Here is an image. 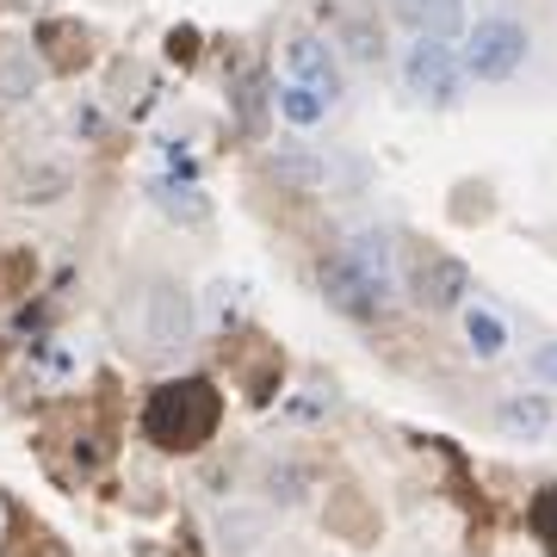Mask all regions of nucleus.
<instances>
[{
	"mask_svg": "<svg viewBox=\"0 0 557 557\" xmlns=\"http://www.w3.org/2000/svg\"><path fill=\"white\" fill-rule=\"evenodd\" d=\"M44 75H50V69H44V57L32 44H7V50H0V100L7 106H25L44 87Z\"/></svg>",
	"mask_w": 557,
	"mask_h": 557,
	"instance_id": "9",
	"label": "nucleus"
},
{
	"mask_svg": "<svg viewBox=\"0 0 557 557\" xmlns=\"http://www.w3.org/2000/svg\"><path fill=\"white\" fill-rule=\"evenodd\" d=\"M317 278H322V298L335 304L341 317H354V322H379L391 304H397V292H384L372 273H359L354 260H347V248H335V255H322V267H317Z\"/></svg>",
	"mask_w": 557,
	"mask_h": 557,
	"instance_id": "4",
	"label": "nucleus"
},
{
	"mask_svg": "<svg viewBox=\"0 0 557 557\" xmlns=\"http://www.w3.org/2000/svg\"><path fill=\"white\" fill-rule=\"evenodd\" d=\"M285 81H304V87H310V94H322L329 106H341V94H347L335 44L310 38V32H298V38L285 44Z\"/></svg>",
	"mask_w": 557,
	"mask_h": 557,
	"instance_id": "5",
	"label": "nucleus"
},
{
	"mask_svg": "<svg viewBox=\"0 0 557 557\" xmlns=\"http://www.w3.org/2000/svg\"><path fill=\"white\" fill-rule=\"evenodd\" d=\"M32 50L44 57V69H50V75H75V69H87V62H94V38H87L75 20H44Z\"/></svg>",
	"mask_w": 557,
	"mask_h": 557,
	"instance_id": "7",
	"label": "nucleus"
},
{
	"mask_svg": "<svg viewBox=\"0 0 557 557\" xmlns=\"http://www.w3.org/2000/svg\"><path fill=\"white\" fill-rule=\"evenodd\" d=\"M465 354L471 359H502L508 354V322L496 317V310H483V304H465Z\"/></svg>",
	"mask_w": 557,
	"mask_h": 557,
	"instance_id": "14",
	"label": "nucleus"
},
{
	"mask_svg": "<svg viewBox=\"0 0 557 557\" xmlns=\"http://www.w3.org/2000/svg\"><path fill=\"white\" fill-rule=\"evenodd\" d=\"M149 193H156V205L168 211V218H180V223H205L211 218V199L199 193V180L161 174V180H149Z\"/></svg>",
	"mask_w": 557,
	"mask_h": 557,
	"instance_id": "13",
	"label": "nucleus"
},
{
	"mask_svg": "<svg viewBox=\"0 0 557 557\" xmlns=\"http://www.w3.org/2000/svg\"><path fill=\"white\" fill-rule=\"evenodd\" d=\"M273 112L292 124V131H310V124H322L335 106L322 100V94H310L304 81H278V87H273Z\"/></svg>",
	"mask_w": 557,
	"mask_h": 557,
	"instance_id": "15",
	"label": "nucleus"
},
{
	"mask_svg": "<svg viewBox=\"0 0 557 557\" xmlns=\"http://www.w3.org/2000/svg\"><path fill=\"white\" fill-rule=\"evenodd\" d=\"M533 533L545 539V552L557 557V483H552V490H539V502H533Z\"/></svg>",
	"mask_w": 557,
	"mask_h": 557,
	"instance_id": "18",
	"label": "nucleus"
},
{
	"mask_svg": "<svg viewBox=\"0 0 557 557\" xmlns=\"http://www.w3.org/2000/svg\"><path fill=\"white\" fill-rule=\"evenodd\" d=\"M218 421H223V397L211 379H168L143 403V440L161 446V453H199V446H211Z\"/></svg>",
	"mask_w": 557,
	"mask_h": 557,
	"instance_id": "1",
	"label": "nucleus"
},
{
	"mask_svg": "<svg viewBox=\"0 0 557 557\" xmlns=\"http://www.w3.org/2000/svg\"><path fill=\"white\" fill-rule=\"evenodd\" d=\"M38 285V255L32 248H0V304L25 298Z\"/></svg>",
	"mask_w": 557,
	"mask_h": 557,
	"instance_id": "16",
	"label": "nucleus"
},
{
	"mask_svg": "<svg viewBox=\"0 0 557 557\" xmlns=\"http://www.w3.org/2000/svg\"><path fill=\"white\" fill-rule=\"evenodd\" d=\"M379 32H372V25L366 20H347V57H359V62H379Z\"/></svg>",
	"mask_w": 557,
	"mask_h": 557,
	"instance_id": "19",
	"label": "nucleus"
},
{
	"mask_svg": "<svg viewBox=\"0 0 557 557\" xmlns=\"http://www.w3.org/2000/svg\"><path fill=\"white\" fill-rule=\"evenodd\" d=\"M533 57V32L508 13H490L478 20L465 38H458V62H465V81H483V87H496V81H515Z\"/></svg>",
	"mask_w": 557,
	"mask_h": 557,
	"instance_id": "2",
	"label": "nucleus"
},
{
	"mask_svg": "<svg viewBox=\"0 0 557 557\" xmlns=\"http://www.w3.org/2000/svg\"><path fill=\"white\" fill-rule=\"evenodd\" d=\"M347 260H354L359 273L379 278L384 292H397V242H391V230H359L347 242Z\"/></svg>",
	"mask_w": 557,
	"mask_h": 557,
	"instance_id": "12",
	"label": "nucleus"
},
{
	"mask_svg": "<svg viewBox=\"0 0 557 557\" xmlns=\"http://www.w3.org/2000/svg\"><path fill=\"white\" fill-rule=\"evenodd\" d=\"M403 87L416 94L421 106H458L465 100V62H458V44L446 38H409L403 50Z\"/></svg>",
	"mask_w": 557,
	"mask_h": 557,
	"instance_id": "3",
	"label": "nucleus"
},
{
	"mask_svg": "<svg viewBox=\"0 0 557 557\" xmlns=\"http://www.w3.org/2000/svg\"><path fill=\"white\" fill-rule=\"evenodd\" d=\"M552 421H557V409H552V397H539V391H508V397L496 403V428L508 440H545L552 434Z\"/></svg>",
	"mask_w": 557,
	"mask_h": 557,
	"instance_id": "8",
	"label": "nucleus"
},
{
	"mask_svg": "<svg viewBox=\"0 0 557 557\" xmlns=\"http://www.w3.org/2000/svg\"><path fill=\"white\" fill-rule=\"evenodd\" d=\"M193 32H168V57H180V62H193Z\"/></svg>",
	"mask_w": 557,
	"mask_h": 557,
	"instance_id": "21",
	"label": "nucleus"
},
{
	"mask_svg": "<svg viewBox=\"0 0 557 557\" xmlns=\"http://www.w3.org/2000/svg\"><path fill=\"white\" fill-rule=\"evenodd\" d=\"M409 285H416V304L421 310H465V298H471V267L458 255H421L416 273H409Z\"/></svg>",
	"mask_w": 557,
	"mask_h": 557,
	"instance_id": "6",
	"label": "nucleus"
},
{
	"mask_svg": "<svg viewBox=\"0 0 557 557\" xmlns=\"http://www.w3.org/2000/svg\"><path fill=\"white\" fill-rule=\"evenodd\" d=\"M527 372H533L545 391H557V341H539L533 354H527Z\"/></svg>",
	"mask_w": 557,
	"mask_h": 557,
	"instance_id": "20",
	"label": "nucleus"
},
{
	"mask_svg": "<svg viewBox=\"0 0 557 557\" xmlns=\"http://www.w3.org/2000/svg\"><path fill=\"white\" fill-rule=\"evenodd\" d=\"M7 557H69V545H62L57 533H44V527H25L20 539H13V552Z\"/></svg>",
	"mask_w": 557,
	"mask_h": 557,
	"instance_id": "17",
	"label": "nucleus"
},
{
	"mask_svg": "<svg viewBox=\"0 0 557 557\" xmlns=\"http://www.w3.org/2000/svg\"><path fill=\"white\" fill-rule=\"evenodd\" d=\"M397 20L416 38H446L453 44L465 32V0H397Z\"/></svg>",
	"mask_w": 557,
	"mask_h": 557,
	"instance_id": "10",
	"label": "nucleus"
},
{
	"mask_svg": "<svg viewBox=\"0 0 557 557\" xmlns=\"http://www.w3.org/2000/svg\"><path fill=\"white\" fill-rule=\"evenodd\" d=\"M143 329H149V347H174V341H186V298H180L174 285H156L149 298H143Z\"/></svg>",
	"mask_w": 557,
	"mask_h": 557,
	"instance_id": "11",
	"label": "nucleus"
}]
</instances>
